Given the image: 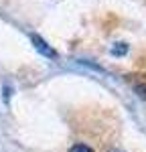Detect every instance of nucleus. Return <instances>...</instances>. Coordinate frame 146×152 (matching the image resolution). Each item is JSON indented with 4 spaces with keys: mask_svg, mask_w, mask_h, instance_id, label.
Listing matches in <instances>:
<instances>
[{
    "mask_svg": "<svg viewBox=\"0 0 146 152\" xmlns=\"http://www.w3.org/2000/svg\"><path fill=\"white\" fill-rule=\"evenodd\" d=\"M124 51H126V47H124V43H120V47H118V49H114V53H118V55H122Z\"/></svg>",
    "mask_w": 146,
    "mask_h": 152,
    "instance_id": "obj_3",
    "label": "nucleus"
},
{
    "mask_svg": "<svg viewBox=\"0 0 146 152\" xmlns=\"http://www.w3.org/2000/svg\"><path fill=\"white\" fill-rule=\"evenodd\" d=\"M108 152H122V150H116V148H114V150H108Z\"/></svg>",
    "mask_w": 146,
    "mask_h": 152,
    "instance_id": "obj_4",
    "label": "nucleus"
},
{
    "mask_svg": "<svg viewBox=\"0 0 146 152\" xmlns=\"http://www.w3.org/2000/svg\"><path fill=\"white\" fill-rule=\"evenodd\" d=\"M33 43H35V47L39 49V51H43L45 55H49V57H55V51H53V49H49L47 43H43L39 37H33Z\"/></svg>",
    "mask_w": 146,
    "mask_h": 152,
    "instance_id": "obj_1",
    "label": "nucleus"
},
{
    "mask_svg": "<svg viewBox=\"0 0 146 152\" xmlns=\"http://www.w3.org/2000/svg\"><path fill=\"white\" fill-rule=\"evenodd\" d=\"M69 152H93V150H91L87 144H75V146H73Z\"/></svg>",
    "mask_w": 146,
    "mask_h": 152,
    "instance_id": "obj_2",
    "label": "nucleus"
}]
</instances>
